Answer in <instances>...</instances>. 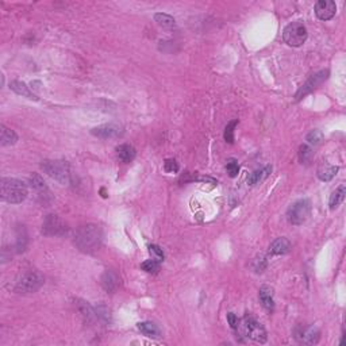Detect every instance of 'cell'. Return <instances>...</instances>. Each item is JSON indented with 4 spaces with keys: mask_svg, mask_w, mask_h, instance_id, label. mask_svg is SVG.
<instances>
[{
    "mask_svg": "<svg viewBox=\"0 0 346 346\" xmlns=\"http://www.w3.org/2000/svg\"><path fill=\"white\" fill-rule=\"evenodd\" d=\"M295 338L299 344H303V345H315L319 342L321 331L315 326L298 327L295 330Z\"/></svg>",
    "mask_w": 346,
    "mask_h": 346,
    "instance_id": "obj_10",
    "label": "cell"
},
{
    "mask_svg": "<svg viewBox=\"0 0 346 346\" xmlns=\"http://www.w3.org/2000/svg\"><path fill=\"white\" fill-rule=\"evenodd\" d=\"M141 268L145 271V272L157 273L160 271V261L154 260V258H152V260H146L145 262H142Z\"/></svg>",
    "mask_w": 346,
    "mask_h": 346,
    "instance_id": "obj_27",
    "label": "cell"
},
{
    "mask_svg": "<svg viewBox=\"0 0 346 346\" xmlns=\"http://www.w3.org/2000/svg\"><path fill=\"white\" fill-rule=\"evenodd\" d=\"M310 212H311V202L308 199H300L290 206L287 211V219L291 225L299 226L308 219Z\"/></svg>",
    "mask_w": 346,
    "mask_h": 346,
    "instance_id": "obj_4",
    "label": "cell"
},
{
    "mask_svg": "<svg viewBox=\"0 0 346 346\" xmlns=\"http://www.w3.org/2000/svg\"><path fill=\"white\" fill-rule=\"evenodd\" d=\"M329 77V70H321L318 73H315L314 76H311L310 79L307 80L304 84L301 85V88L296 93V100H300L301 97H304L306 95H308L310 92H312L314 90H317L319 85L322 84L323 81H326Z\"/></svg>",
    "mask_w": 346,
    "mask_h": 346,
    "instance_id": "obj_9",
    "label": "cell"
},
{
    "mask_svg": "<svg viewBox=\"0 0 346 346\" xmlns=\"http://www.w3.org/2000/svg\"><path fill=\"white\" fill-rule=\"evenodd\" d=\"M226 170L227 173H229V176L230 177H235L237 175H238L239 172V165H238V161L234 159H230L229 161H227V165H226Z\"/></svg>",
    "mask_w": 346,
    "mask_h": 346,
    "instance_id": "obj_30",
    "label": "cell"
},
{
    "mask_svg": "<svg viewBox=\"0 0 346 346\" xmlns=\"http://www.w3.org/2000/svg\"><path fill=\"white\" fill-rule=\"evenodd\" d=\"M237 125H238V120H231V122L227 123L226 129H225V141L227 143H233L234 142V129Z\"/></svg>",
    "mask_w": 346,
    "mask_h": 346,
    "instance_id": "obj_29",
    "label": "cell"
},
{
    "mask_svg": "<svg viewBox=\"0 0 346 346\" xmlns=\"http://www.w3.org/2000/svg\"><path fill=\"white\" fill-rule=\"evenodd\" d=\"M307 28L306 26L300 22H292L288 26H285L283 30V40L287 45L292 47H299L307 40Z\"/></svg>",
    "mask_w": 346,
    "mask_h": 346,
    "instance_id": "obj_5",
    "label": "cell"
},
{
    "mask_svg": "<svg viewBox=\"0 0 346 346\" xmlns=\"http://www.w3.org/2000/svg\"><path fill=\"white\" fill-rule=\"evenodd\" d=\"M227 322H229V324H230V327H231V329L238 330L239 321H238V318L235 317V314H233V312H229V314H227Z\"/></svg>",
    "mask_w": 346,
    "mask_h": 346,
    "instance_id": "obj_34",
    "label": "cell"
},
{
    "mask_svg": "<svg viewBox=\"0 0 346 346\" xmlns=\"http://www.w3.org/2000/svg\"><path fill=\"white\" fill-rule=\"evenodd\" d=\"M242 326H244L245 335L249 337L250 340H253L254 342H260V344L267 342V330L264 329V326L260 322H257L253 317L246 315L244 318V322H242Z\"/></svg>",
    "mask_w": 346,
    "mask_h": 346,
    "instance_id": "obj_7",
    "label": "cell"
},
{
    "mask_svg": "<svg viewBox=\"0 0 346 346\" xmlns=\"http://www.w3.org/2000/svg\"><path fill=\"white\" fill-rule=\"evenodd\" d=\"M265 268H267V260H265L264 257H258V258H255L254 261H253V269H254V272L261 273Z\"/></svg>",
    "mask_w": 346,
    "mask_h": 346,
    "instance_id": "obj_32",
    "label": "cell"
},
{
    "mask_svg": "<svg viewBox=\"0 0 346 346\" xmlns=\"http://www.w3.org/2000/svg\"><path fill=\"white\" fill-rule=\"evenodd\" d=\"M290 252L291 242L290 239H287L285 237H280V238L275 239L269 246V253L273 255H283L290 253Z\"/></svg>",
    "mask_w": 346,
    "mask_h": 346,
    "instance_id": "obj_14",
    "label": "cell"
},
{
    "mask_svg": "<svg viewBox=\"0 0 346 346\" xmlns=\"http://www.w3.org/2000/svg\"><path fill=\"white\" fill-rule=\"evenodd\" d=\"M18 141L17 133L11 129H8L4 125L0 126V145L4 148V146H12L15 145Z\"/></svg>",
    "mask_w": 346,
    "mask_h": 346,
    "instance_id": "obj_18",
    "label": "cell"
},
{
    "mask_svg": "<svg viewBox=\"0 0 346 346\" xmlns=\"http://www.w3.org/2000/svg\"><path fill=\"white\" fill-rule=\"evenodd\" d=\"M41 168L45 173H47L51 179H54L61 184H69L70 183V168L67 161H60V160H45L42 161Z\"/></svg>",
    "mask_w": 346,
    "mask_h": 346,
    "instance_id": "obj_3",
    "label": "cell"
},
{
    "mask_svg": "<svg viewBox=\"0 0 346 346\" xmlns=\"http://www.w3.org/2000/svg\"><path fill=\"white\" fill-rule=\"evenodd\" d=\"M44 276L38 272H27L19 278L15 285V290L21 294H33L44 285Z\"/></svg>",
    "mask_w": 346,
    "mask_h": 346,
    "instance_id": "obj_6",
    "label": "cell"
},
{
    "mask_svg": "<svg viewBox=\"0 0 346 346\" xmlns=\"http://www.w3.org/2000/svg\"><path fill=\"white\" fill-rule=\"evenodd\" d=\"M149 253L152 254V258H154V260H157V261L160 262L164 261V252H162V249H161L160 246H157V245H150V246H149Z\"/></svg>",
    "mask_w": 346,
    "mask_h": 346,
    "instance_id": "obj_31",
    "label": "cell"
},
{
    "mask_svg": "<svg viewBox=\"0 0 346 346\" xmlns=\"http://www.w3.org/2000/svg\"><path fill=\"white\" fill-rule=\"evenodd\" d=\"M154 21L159 23L161 27L166 28V30H173L176 27V22L175 19L168 15V14H156L154 15Z\"/></svg>",
    "mask_w": 346,
    "mask_h": 346,
    "instance_id": "obj_24",
    "label": "cell"
},
{
    "mask_svg": "<svg viewBox=\"0 0 346 346\" xmlns=\"http://www.w3.org/2000/svg\"><path fill=\"white\" fill-rule=\"evenodd\" d=\"M164 169L168 173H176V172H179V165H177L176 160H166L164 164Z\"/></svg>",
    "mask_w": 346,
    "mask_h": 346,
    "instance_id": "obj_33",
    "label": "cell"
},
{
    "mask_svg": "<svg viewBox=\"0 0 346 346\" xmlns=\"http://www.w3.org/2000/svg\"><path fill=\"white\" fill-rule=\"evenodd\" d=\"M116 154L122 162H131L133 160L136 159V149L133 148L131 145L129 143H123V145H119L116 148Z\"/></svg>",
    "mask_w": 346,
    "mask_h": 346,
    "instance_id": "obj_19",
    "label": "cell"
},
{
    "mask_svg": "<svg viewBox=\"0 0 346 346\" xmlns=\"http://www.w3.org/2000/svg\"><path fill=\"white\" fill-rule=\"evenodd\" d=\"M306 139L308 141V143H311V145H314V146H317V145L322 143V141H323V133H322L321 130H312L311 133L307 134Z\"/></svg>",
    "mask_w": 346,
    "mask_h": 346,
    "instance_id": "obj_28",
    "label": "cell"
},
{
    "mask_svg": "<svg viewBox=\"0 0 346 346\" xmlns=\"http://www.w3.org/2000/svg\"><path fill=\"white\" fill-rule=\"evenodd\" d=\"M10 88H11L12 91L15 92V93L21 95V96L27 97V99H30V100H38L37 95H35L34 92L30 90V87H27V84L23 83V81L14 80V81L10 83Z\"/></svg>",
    "mask_w": 346,
    "mask_h": 346,
    "instance_id": "obj_17",
    "label": "cell"
},
{
    "mask_svg": "<svg viewBox=\"0 0 346 346\" xmlns=\"http://www.w3.org/2000/svg\"><path fill=\"white\" fill-rule=\"evenodd\" d=\"M138 329H139L142 334L150 337V338H160L161 337V331H160L159 326L154 324L153 322H141V323H138Z\"/></svg>",
    "mask_w": 346,
    "mask_h": 346,
    "instance_id": "obj_23",
    "label": "cell"
},
{
    "mask_svg": "<svg viewBox=\"0 0 346 346\" xmlns=\"http://www.w3.org/2000/svg\"><path fill=\"white\" fill-rule=\"evenodd\" d=\"M79 310L80 312L83 314V317H84V319L87 321V322H92V321L97 317L96 312L93 311V308H92L90 304H87L85 301H80Z\"/></svg>",
    "mask_w": 346,
    "mask_h": 346,
    "instance_id": "obj_25",
    "label": "cell"
},
{
    "mask_svg": "<svg viewBox=\"0 0 346 346\" xmlns=\"http://www.w3.org/2000/svg\"><path fill=\"white\" fill-rule=\"evenodd\" d=\"M345 195H346L345 185H341V187L337 188L334 192L331 193V196H330V200H329L330 210H335V208H338V207L342 205V202L345 200Z\"/></svg>",
    "mask_w": 346,
    "mask_h": 346,
    "instance_id": "obj_22",
    "label": "cell"
},
{
    "mask_svg": "<svg viewBox=\"0 0 346 346\" xmlns=\"http://www.w3.org/2000/svg\"><path fill=\"white\" fill-rule=\"evenodd\" d=\"M91 134L97 138H103V139L116 138L122 134V127L119 125H115V123H107V125L97 126L95 129H92Z\"/></svg>",
    "mask_w": 346,
    "mask_h": 346,
    "instance_id": "obj_12",
    "label": "cell"
},
{
    "mask_svg": "<svg viewBox=\"0 0 346 346\" xmlns=\"http://www.w3.org/2000/svg\"><path fill=\"white\" fill-rule=\"evenodd\" d=\"M103 241V231L97 225H84L77 229L74 234V244L84 253H93L100 248Z\"/></svg>",
    "mask_w": 346,
    "mask_h": 346,
    "instance_id": "obj_1",
    "label": "cell"
},
{
    "mask_svg": "<svg viewBox=\"0 0 346 346\" xmlns=\"http://www.w3.org/2000/svg\"><path fill=\"white\" fill-rule=\"evenodd\" d=\"M337 172H338V166H334V165H330L327 164V162H324V164H322L318 168L317 175H318L319 180H322V182H330V180L337 175Z\"/></svg>",
    "mask_w": 346,
    "mask_h": 346,
    "instance_id": "obj_20",
    "label": "cell"
},
{
    "mask_svg": "<svg viewBox=\"0 0 346 346\" xmlns=\"http://www.w3.org/2000/svg\"><path fill=\"white\" fill-rule=\"evenodd\" d=\"M0 195L1 199L10 205H19L27 198V188L22 180L6 177L0 182Z\"/></svg>",
    "mask_w": 346,
    "mask_h": 346,
    "instance_id": "obj_2",
    "label": "cell"
},
{
    "mask_svg": "<svg viewBox=\"0 0 346 346\" xmlns=\"http://www.w3.org/2000/svg\"><path fill=\"white\" fill-rule=\"evenodd\" d=\"M337 12V6L331 0H319L315 4V15L321 21H330L333 19Z\"/></svg>",
    "mask_w": 346,
    "mask_h": 346,
    "instance_id": "obj_11",
    "label": "cell"
},
{
    "mask_svg": "<svg viewBox=\"0 0 346 346\" xmlns=\"http://www.w3.org/2000/svg\"><path fill=\"white\" fill-rule=\"evenodd\" d=\"M312 157H314L312 149L310 146H307V145H301L299 148V161L301 164H308L312 160Z\"/></svg>",
    "mask_w": 346,
    "mask_h": 346,
    "instance_id": "obj_26",
    "label": "cell"
},
{
    "mask_svg": "<svg viewBox=\"0 0 346 346\" xmlns=\"http://www.w3.org/2000/svg\"><path fill=\"white\" fill-rule=\"evenodd\" d=\"M258 298H260L262 307H264L268 312H273V310H275V300H273L272 288L268 287V285H262L260 291H258Z\"/></svg>",
    "mask_w": 346,
    "mask_h": 346,
    "instance_id": "obj_15",
    "label": "cell"
},
{
    "mask_svg": "<svg viewBox=\"0 0 346 346\" xmlns=\"http://www.w3.org/2000/svg\"><path fill=\"white\" fill-rule=\"evenodd\" d=\"M272 172V166H265L262 169H257L254 170L249 177H248V184L249 185H255V184H260L261 182H264Z\"/></svg>",
    "mask_w": 346,
    "mask_h": 346,
    "instance_id": "obj_21",
    "label": "cell"
},
{
    "mask_svg": "<svg viewBox=\"0 0 346 346\" xmlns=\"http://www.w3.org/2000/svg\"><path fill=\"white\" fill-rule=\"evenodd\" d=\"M119 284H120L119 276H118L115 272H113V271H106L104 275L102 276L103 288H104L106 291H108V292H114V291L118 290Z\"/></svg>",
    "mask_w": 346,
    "mask_h": 346,
    "instance_id": "obj_16",
    "label": "cell"
},
{
    "mask_svg": "<svg viewBox=\"0 0 346 346\" xmlns=\"http://www.w3.org/2000/svg\"><path fill=\"white\" fill-rule=\"evenodd\" d=\"M42 233L49 237H58L68 233V225L57 215H47L42 225Z\"/></svg>",
    "mask_w": 346,
    "mask_h": 346,
    "instance_id": "obj_8",
    "label": "cell"
},
{
    "mask_svg": "<svg viewBox=\"0 0 346 346\" xmlns=\"http://www.w3.org/2000/svg\"><path fill=\"white\" fill-rule=\"evenodd\" d=\"M30 185L33 187V189L37 191V193H38V196H40L41 199V202H42L44 205L47 203V202H46V198L51 199L49 188H47L46 183L44 182V179H42L38 173H33V175L30 176Z\"/></svg>",
    "mask_w": 346,
    "mask_h": 346,
    "instance_id": "obj_13",
    "label": "cell"
}]
</instances>
